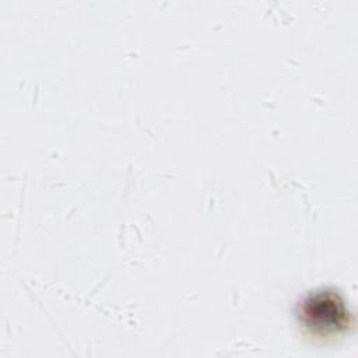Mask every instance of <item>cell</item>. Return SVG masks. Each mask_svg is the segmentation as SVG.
<instances>
[{
	"mask_svg": "<svg viewBox=\"0 0 358 358\" xmlns=\"http://www.w3.org/2000/svg\"><path fill=\"white\" fill-rule=\"evenodd\" d=\"M298 316L308 331L320 337L340 334L352 323L345 299L334 288H319L306 294L298 303Z\"/></svg>",
	"mask_w": 358,
	"mask_h": 358,
	"instance_id": "1",
	"label": "cell"
}]
</instances>
